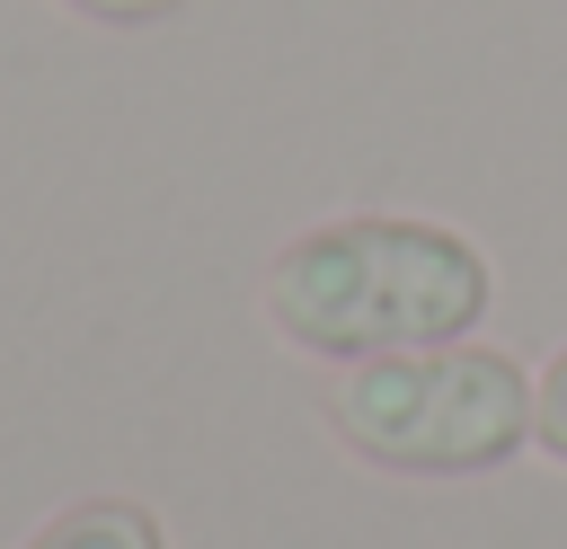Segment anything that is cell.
<instances>
[{"mask_svg": "<svg viewBox=\"0 0 567 549\" xmlns=\"http://www.w3.org/2000/svg\"><path fill=\"white\" fill-rule=\"evenodd\" d=\"M532 443L549 452V460H567V345L540 363V381H532Z\"/></svg>", "mask_w": 567, "mask_h": 549, "instance_id": "4", "label": "cell"}, {"mask_svg": "<svg viewBox=\"0 0 567 549\" xmlns=\"http://www.w3.org/2000/svg\"><path fill=\"white\" fill-rule=\"evenodd\" d=\"M62 9H80V18H97V27H159V18H177L186 0H62Z\"/></svg>", "mask_w": 567, "mask_h": 549, "instance_id": "5", "label": "cell"}, {"mask_svg": "<svg viewBox=\"0 0 567 549\" xmlns=\"http://www.w3.org/2000/svg\"><path fill=\"white\" fill-rule=\"evenodd\" d=\"M328 425L354 460L399 478H487L532 443V372L496 345L372 354L328 390Z\"/></svg>", "mask_w": 567, "mask_h": 549, "instance_id": "2", "label": "cell"}, {"mask_svg": "<svg viewBox=\"0 0 567 549\" xmlns=\"http://www.w3.org/2000/svg\"><path fill=\"white\" fill-rule=\"evenodd\" d=\"M266 319L319 363H372L408 345H452L487 319V257L408 213H337L275 248Z\"/></svg>", "mask_w": 567, "mask_h": 549, "instance_id": "1", "label": "cell"}, {"mask_svg": "<svg viewBox=\"0 0 567 549\" xmlns=\"http://www.w3.org/2000/svg\"><path fill=\"white\" fill-rule=\"evenodd\" d=\"M18 549H168V531H159V514L133 505V496H80V505H62L53 522H35Z\"/></svg>", "mask_w": 567, "mask_h": 549, "instance_id": "3", "label": "cell"}]
</instances>
